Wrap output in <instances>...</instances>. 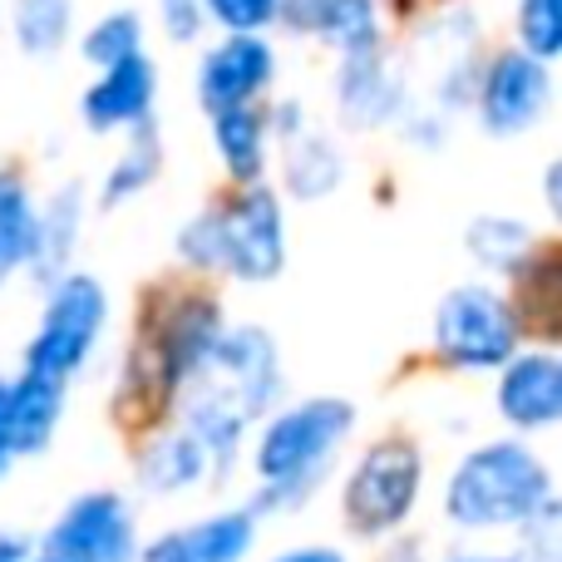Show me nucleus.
<instances>
[{
  "instance_id": "1",
  "label": "nucleus",
  "mask_w": 562,
  "mask_h": 562,
  "mask_svg": "<svg viewBox=\"0 0 562 562\" xmlns=\"http://www.w3.org/2000/svg\"><path fill=\"white\" fill-rule=\"evenodd\" d=\"M183 385H193L183 429H193L198 445L207 449V459L233 464L243 429L272 405V395L281 385L272 336H267L262 326L223 330V336L213 340V350L203 356V366H198Z\"/></svg>"
},
{
  "instance_id": "2",
  "label": "nucleus",
  "mask_w": 562,
  "mask_h": 562,
  "mask_svg": "<svg viewBox=\"0 0 562 562\" xmlns=\"http://www.w3.org/2000/svg\"><path fill=\"white\" fill-rule=\"evenodd\" d=\"M350 425H356V405L340 395H316L281 409L257 439V474L267 488L257 494L252 514L306 504L321 474L336 464V449L346 445Z\"/></svg>"
},
{
  "instance_id": "3",
  "label": "nucleus",
  "mask_w": 562,
  "mask_h": 562,
  "mask_svg": "<svg viewBox=\"0 0 562 562\" xmlns=\"http://www.w3.org/2000/svg\"><path fill=\"white\" fill-rule=\"evenodd\" d=\"M548 498H553V474L518 439L469 449L445 488V508L459 528H514Z\"/></svg>"
},
{
  "instance_id": "4",
  "label": "nucleus",
  "mask_w": 562,
  "mask_h": 562,
  "mask_svg": "<svg viewBox=\"0 0 562 562\" xmlns=\"http://www.w3.org/2000/svg\"><path fill=\"white\" fill-rule=\"evenodd\" d=\"M104 321H109L104 281L89 277V272L55 277L49 301H45V316H40V330L25 346V370L49 375V380H65L69 385V375H75V370L89 360V350H94Z\"/></svg>"
},
{
  "instance_id": "5",
  "label": "nucleus",
  "mask_w": 562,
  "mask_h": 562,
  "mask_svg": "<svg viewBox=\"0 0 562 562\" xmlns=\"http://www.w3.org/2000/svg\"><path fill=\"white\" fill-rule=\"evenodd\" d=\"M435 350L459 370H494L518 350V316L494 286H454L435 311Z\"/></svg>"
},
{
  "instance_id": "6",
  "label": "nucleus",
  "mask_w": 562,
  "mask_h": 562,
  "mask_svg": "<svg viewBox=\"0 0 562 562\" xmlns=\"http://www.w3.org/2000/svg\"><path fill=\"white\" fill-rule=\"evenodd\" d=\"M419 479H425V464H419V449L409 439H380V445H370L346 484L350 528L370 538L400 528L419 498Z\"/></svg>"
},
{
  "instance_id": "7",
  "label": "nucleus",
  "mask_w": 562,
  "mask_h": 562,
  "mask_svg": "<svg viewBox=\"0 0 562 562\" xmlns=\"http://www.w3.org/2000/svg\"><path fill=\"white\" fill-rule=\"evenodd\" d=\"M217 223V262L243 281H272L286 267V227L281 203L267 183H243V193L213 213Z\"/></svg>"
},
{
  "instance_id": "8",
  "label": "nucleus",
  "mask_w": 562,
  "mask_h": 562,
  "mask_svg": "<svg viewBox=\"0 0 562 562\" xmlns=\"http://www.w3.org/2000/svg\"><path fill=\"white\" fill-rule=\"evenodd\" d=\"M553 104V75L548 59L528 55V49H504L488 59L484 85H479V119L494 138L528 134Z\"/></svg>"
},
{
  "instance_id": "9",
  "label": "nucleus",
  "mask_w": 562,
  "mask_h": 562,
  "mask_svg": "<svg viewBox=\"0 0 562 562\" xmlns=\"http://www.w3.org/2000/svg\"><path fill=\"white\" fill-rule=\"evenodd\" d=\"M45 553H55L65 562H134L138 558L134 514L109 488L79 494L45 533Z\"/></svg>"
},
{
  "instance_id": "10",
  "label": "nucleus",
  "mask_w": 562,
  "mask_h": 562,
  "mask_svg": "<svg viewBox=\"0 0 562 562\" xmlns=\"http://www.w3.org/2000/svg\"><path fill=\"white\" fill-rule=\"evenodd\" d=\"M277 75V55L262 40V30H227L223 45H213L198 65V104L207 114L217 109L252 104Z\"/></svg>"
},
{
  "instance_id": "11",
  "label": "nucleus",
  "mask_w": 562,
  "mask_h": 562,
  "mask_svg": "<svg viewBox=\"0 0 562 562\" xmlns=\"http://www.w3.org/2000/svg\"><path fill=\"white\" fill-rule=\"evenodd\" d=\"M154 94H158V69L144 49H134V55L99 69V79L85 89V99H79V119H85L94 134L134 128L138 119L154 114Z\"/></svg>"
},
{
  "instance_id": "12",
  "label": "nucleus",
  "mask_w": 562,
  "mask_h": 562,
  "mask_svg": "<svg viewBox=\"0 0 562 562\" xmlns=\"http://www.w3.org/2000/svg\"><path fill=\"white\" fill-rule=\"evenodd\" d=\"M498 415L514 429H548L562 415V360L548 350H524L504 360L498 375Z\"/></svg>"
},
{
  "instance_id": "13",
  "label": "nucleus",
  "mask_w": 562,
  "mask_h": 562,
  "mask_svg": "<svg viewBox=\"0 0 562 562\" xmlns=\"http://www.w3.org/2000/svg\"><path fill=\"white\" fill-rule=\"evenodd\" d=\"M223 336V306L207 296H188L173 306V316L164 321V340H158V385L164 395H173L213 350V340Z\"/></svg>"
},
{
  "instance_id": "14",
  "label": "nucleus",
  "mask_w": 562,
  "mask_h": 562,
  "mask_svg": "<svg viewBox=\"0 0 562 562\" xmlns=\"http://www.w3.org/2000/svg\"><path fill=\"white\" fill-rule=\"evenodd\" d=\"M257 543V514L233 508V514L203 518L183 533H164L144 548V562H243Z\"/></svg>"
},
{
  "instance_id": "15",
  "label": "nucleus",
  "mask_w": 562,
  "mask_h": 562,
  "mask_svg": "<svg viewBox=\"0 0 562 562\" xmlns=\"http://www.w3.org/2000/svg\"><path fill=\"white\" fill-rule=\"evenodd\" d=\"M65 415V380L25 370L10 380V454H40Z\"/></svg>"
},
{
  "instance_id": "16",
  "label": "nucleus",
  "mask_w": 562,
  "mask_h": 562,
  "mask_svg": "<svg viewBox=\"0 0 562 562\" xmlns=\"http://www.w3.org/2000/svg\"><path fill=\"white\" fill-rule=\"evenodd\" d=\"M395 109H400V89L390 79L385 59H380V45L350 49L346 65H340V114H346V124L375 128Z\"/></svg>"
},
{
  "instance_id": "17",
  "label": "nucleus",
  "mask_w": 562,
  "mask_h": 562,
  "mask_svg": "<svg viewBox=\"0 0 562 562\" xmlns=\"http://www.w3.org/2000/svg\"><path fill=\"white\" fill-rule=\"evenodd\" d=\"M79 223H85V188L65 183L55 198H49L45 213H35V233H30V257H25V267L35 272V281H55L65 272L69 252H75Z\"/></svg>"
},
{
  "instance_id": "18",
  "label": "nucleus",
  "mask_w": 562,
  "mask_h": 562,
  "mask_svg": "<svg viewBox=\"0 0 562 562\" xmlns=\"http://www.w3.org/2000/svg\"><path fill=\"white\" fill-rule=\"evenodd\" d=\"M281 144H286V188L296 198H321L340 183V158L326 138L301 128V109H281Z\"/></svg>"
},
{
  "instance_id": "19",
  "label": "nucleus",
  "mask_w": 562,
  "mask_h": 562,
  "mask_svg": "<svg viewBox=\"0 0 562 562\" xmlns=\"http://www.w3.org/2000/svg\"><path fill=\"white\" fill-rule=\"evenodd\" d=\"M213 144L223 168L233 173V183H262V168H267V124L252 104H237V109H217L213 114Z\"/></svg>"
},
{
  "instance_id": "20",
  "label": "nucleus",
  "mask_w": 562,
  "mask_h": 562,
  "mask_svg": "<svg viewBox=\"0 0 562 562\" xmlns=\"http://www.w3.org/2000/svg\"><path fill=\"white\" fill-rule=\"evenodd\" d=\"M203 474H207V449L198 445L193 429H178V435L158 439L144 454V464H138V479L154 494H178V488L198 484Z\"/></svg>"
},
{
  "instance_id": "21",
  "label": "nucleus",
  "mask_w": 562,
  "mask_h": 562,
  "mask_svg": "<svg viewBox=\"0 0 562 562\" xmlns=\"http://www.w3.org/2000/svg\"><path fill=\"white\" fill-rule=\"evenodd\" d=\"M158 168H164V144H158V128H154V119H138V124H134V138H128V148L119 154V164L109 168L99 203H104V207L128 203L134 193H144V188L154 183Z\"/></svg>"
},
{
  "instance_id": "22",
  "label": "nucleus",
  "mask_w": 562,
  "mask_h": 562,
  "mask_svg": "<svg viewBox=\"0 0 562 562\" xmlns=\"http://www.w3.org/2000/svg\"><path fill=\"white\" fill-rule=\"evenodd\" d=\"M10 25H15V45L30 59H49L65 49L75 30V0H15Z\"/></svg>"
},
{
  "instance_id": "23",
  "label": "nucleus",
  "mask_w": 562,
  "mask_h": 562,
  "mask_svg": "<svg viewBox=\"0 0 562 562\" xmlns=\"http://www.w3.org/2000/svg\"><path fill=\"white\" fill-rule=\"evenodd\" d=\"M30 233H35V207H30L25 183L0 173V281L25 267Z\"/></svg>"
},
{
  "instance_id": "24",
  "label": "nucleus",
  "mask_w": 562,
  "mask_h": 562,
  "mask_svg": "<svg viewBox=\"0 0 562 562\" xmlns=\"http://www.w3.org/2000/svg\"><path fill=\"white\" fill-rule=\"evenodd\" d=\"M316 35L326 40V45H336L340 55L380 45L375 0H326V10H321V20H316Z\"/></svg>"
},
{
  "instance_id": "25",
  "label": "nucleus",
  "mask_w": 562,
  "mask_h": 562,
  "mask_svg": "<svg viewBox=\"0 0 562 562\" xmlns=\"http://www.w3.org/2000/svg\"><path fill=\"white\" fill-rule=\"evenodd\" d=\"M134 49H144V15H138V10H109V15H99L94 25H89V35L79 40V55L94 69L114 65V59L134 55Z\"/></svg>"
},
{
  "instance_id": "26",
  "label": "nucleus",
  "mask_w": 562,
  "mask_h": 562,
  "mask_svg": "<svg viewBox=\"0 0 562 562\" xmlns=\"http://www.w3.org/2000/svg\"><path fill=\"white\" fill-rule=\"evenodd\" d=\"M528 247H533V233H528L524 223H514V217H479V223L469 227V252L488 267H518V257H524Z\"/></svg>"
},
{
  "instance_id": "27",
  "label": "nucleus",
  "mask_w": 562,
  "mask_h": 562,
  "mask_svg": "<svg viewBox=\"0 0 562 562\" xmlns=\"http://www.w3.org/2000/svg\"><path fill=\"white\" fill-rule=\"evenodd\" d=\"M518 49L538 59L562 55V0H518Z\"/></svg>"
},
{
  "instance_id": "28",
  "label": "nucleus",
  "mask_w": 562,
  "mask_h": 562,
  "mask_svg": "<svg viewBox=\"0 0 562 562\" xmlns=\"http://www.w3.org/2000/svg\"><path fill=\"white\" fill-rule=\"evenodd\" d=\"M514 528L524 538V558L518 562H558V498H548L538 514H528Z\"/></svg>"
},
{
  "instance_id": "29",
  "label": "nucleus",
  "mask_w": 562,
  "mask_h": 562,
  "mask_svg": "<svg viewBox=\"0 0 562 562\" xmlns=\"http://www.w3.org/2000/svg\"><path fill=\"white\" fill-rule=\"evenodd\" d=\"M203 10L223 30H267L277 20V0H203Z\"/></svg>"
},
{
  "instance_id": "30",
  "label": "nucleus",
  "mask_w": 562,
  "mask_h": 562,
  "mask_svg": "<svg viewBox=\"0 0 562 562\" xmlns=\"http://www.w3.org/2000/svg\"><path fill=\"white\" fill-rule=\"evenodd\" d=\"M158 15H164V35L173 45H193L207 25L203 0H158Z\"/></svg>"
},
{
  "instance_id": "31",
  "label": "nucleus",
  "mask_w": 562,
  "mask_h": 562,
  "mask_svg": "<svg viewBox=\"0 0 562 562\" xmlns=\"http://www.w3.org/2000/svg\"><path fill=\"white\" fill-rule=\"evenodd\" d=\"M10 459V380H0V469Z\"/></svg>"
},
{
  "instance_id": "32",
  "label": "nucleus",
  "mask_w": 562,
  "mask_h": 562,
  "mask_svg": "<svg viewBox=\"0 0 562 562\" xmlns=\"http://www.w3.org/2000/svg\"><path fill=\"white\" fill-rule=\"evenodd\" d=\"M272 562H346L336 548H296V553H281Z\"/></svg>"
},
{
  "instance_id": "33",
  "label": "nucleus",
  "mask_w": 562,
  "mask_h": 562,
  "mask_svg": "<svg viewBox=\"0 0 562 562\" xmlns=\"http://www.w3.org/2000/svg\"><path fill=\"white\" fill-rule=\"evenodd\" d=\"M0 562H30V543L25 538H0Z\"/></svg>"
},
{
  "instance_id": "34",
  "label": "nucleus",
  "mask_w": 562,
  "mask_h": 562,
  "mask_svg": "<svg viewBox=\"0 0 562 562\" xmlns=\"http://www.w3.org/2000/svg\"><path fill=\"white\" fill-rule=\"evenodd\" d=\"M558 178H562V168L553 164L548 168V207H553V213H558Z\"/></svg>"
},
{
  "instance_id": "35",
  "label": "nucleus",
  "mask_w": 562,
  "mask_h": 562,
  "mask_svg": "<svg viewBox=\"0 0 562 562\" xmlns=\"http://www.w3.org/2000/svg\"><path fill=\"white\" fill-rule=\"evenodd\" d=\"M30 562H65V558H55V553H40V558H30Z\"/></svg>"
},
{
  "instance_id": "36",
  "label": "nucleus",
  "mask_w": 562,
  "mask_h": 562,
  "mask_svg": "<svg viewBox=\"0 0 562 562\" xmlns=\"http://www.w3.org/2000/svg\"><path fill=\"white\" fill-rule=\"evenodd\" d=\"M459 562H508V558H459Z\"/></svg>"
}]
</instances>
